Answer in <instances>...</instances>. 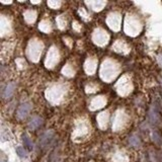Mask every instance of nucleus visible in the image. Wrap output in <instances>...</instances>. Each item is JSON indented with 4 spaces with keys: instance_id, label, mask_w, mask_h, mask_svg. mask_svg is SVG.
Wrapping results in <instances>:
<instances>
[{
    "instance_id": "20e7f679",
    "label": "nucleus",
    "mask_w": 162,
    "mask_h": 162,
    "mask_svg": "<svg viewBox=\"0 0 162 162\" xmlns=\"http://www.w3.org/2000/svg\"><path fill=\"white\" fill-rule=\"evenodd\" d=\"M41 120L40 119H38V118H35V120H34V125H32L31 126V128H32V129H35V128H37L39 125H41Z\"/></svg>"
},
{
    "instance_id": "f03ea898",
    "label": "nucleus",
    "mask_w": 162,
    "mask_h": 162,
    "mask_svg": "<svg viewBox=\"0 0 162 162\" xmlns=\"http://www.w3.org/2000/svg\"><path fill=\"white\" fill-rule=\"evenodd\" d=\"M25 104H23V106L20 107V110H19V116H26V113H28V112H29V106L26 107V109L25 110Z\"/></svg>"
},
{
    "instance_id": "7ed1b4c3",
    "label": "nucleus",
    "mask_w": 162,
    "mask_h": 162,
    "mask_svg": "<svg viewBox=\"0 0 162 162\" xmlns=\"http://www.w3.org/2000/svg\"><path fill=\"white\" fill-rule=\"evenodd\" d=\"M16 153L19 154V157H25V156H26V153L25 151V149L22 148V147H17V148H16Z\"/></svg>"
},
{
    "instance_id": "f257e3e1",
    "label": "nucleus",
    "mask_w": 162,
    "mask_h": 162,
    "mask_svg": "<svg viewBox=\"0 0 162 162\" xmlns=\"http://www.w3.org/2000/svg\"><path fill=\"white\" fill-rule=\"evenodd\" d=\"M23 143H25V146L28 148V150H32V148H34V146H32V144L31 142V140H29V138L26 136V135H25L23 136Z\"/></svg>"
},
{
    "instance_id": "39448f33",
    "label": "nucleus",
    "mask_w": 162,
    "mask_h": 162,
    "mask_svg": "<svg viewBox=\"0 0 162 162\" xmlns=\"http://www.w3.org/2000/svg\"><path fill=\"white\" fill-rule=\"evenodd\" d=\"M160 62H161V64H162V56L160 57Z\"/></svg>"
}]
</instances>
